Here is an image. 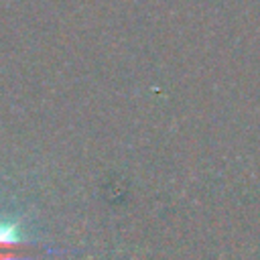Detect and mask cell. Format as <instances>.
Wrapping results in <instances>:
<instances>
[{
    "instance_id": "1",
    "label": "cell",
    "mask_w": 260,
    "mask_h": 260,
    "mask_svg": "<svg viewBox=\"0 0 260 260\" xmlns=\"http://www.w3.org/2000/svg\"><path fill=\"white\" fill-rule=\"evenodd\" d=\"M28 246L14 221H0V260H24Z\"/></svg>"
}]
</instances>
